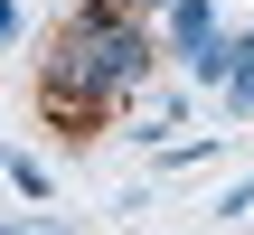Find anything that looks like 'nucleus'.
<instances>
[{"instance_id": "f257e3e1", "label": "nucleus", "mask_w": 254, "mask_h": 235, "mask_svg": "<svg viewBox=\"0 0 254 235\" xmlns=\"http://www.w3.org/2000/svg\"><path fill=\"white\" fill-rule=\"evenodd\" d=\"M160 57H170V47L132 19V0H75V9H66V28H57V57H47L38 104H47V122L85 132V122H104V104H113V94L151 85V66H160Z\"/></svg>"}, {"instance_id": "f03ea898", "label": "nucleus", "mask_w": 254, "mask_h": 235, "mask_svg": "<svg viewBox=\"0 0 254 235\" xmlns=\"http://www.w3.org/2000/svg\"><path fill=\"white\" fill-rule=\"evenodd\" d=\"M160 47L198 85H226V19H217V0H170L160 9Z\"/></svg>"}, {"instance_id": "7ed1b4c3", "label": "nucleus", "mask_w": 254, "mask_h": 235, "mask_svg": "<svg viewBox=\"0 0 254 235\" xmlns=\"http://www.w3.org/2000/svg\"><path fill=\"white\" fill-rule=\"evenodd\" d=\"M226 113H254V28L226 38Z\"/></svg>"}, {"instance_id": "20e7f679", "label": "nucleus", "mask_w": 254, "mask_h": 235, "mask_svg": "<svg viewBox=\"0 0 254 235\" xmlns=\"http://www.w3.org/2000/svg\"><path fill=\"white\" fill-rule=\"evenodd\" d=\"M0 179H9L19 198H47V188H57V179H47V170H38L28 151H0Z\"/></svg>"}, {"instance_id": "39448f33", "label": "nucleus", "mask_w": 254, "mask_h": 235, "mask_svg": "<svg viewBox=\"0 0 254 235\" xmlns=\"http://www.w3.org/2000/svg\"><path fill=\"white\" fill-rule=\"evenodd\" d=\"M226 217H254V179H236V188H226Z\"/></svg>"}, {"instance_id": "423d86ee", "label": "nucleus", "mask_w": 254, "mask_h": 235, "mask_svg": "<svg viewBox=\"0 0 254 235\" xmlns=\"http://www.w3.org/2000/svg\"><path fill=\"white\" fill-rule=\"evenodd\" d=\"M9 38H19V0H0V47H9Z\"/></svg>"}, {"instance_id": "0eeeda50", "label": "nucleus", "mask_w": 254, "mask_h": 235, "mask_svg": "<svg viewBox=\"0 0 254 235\" xmlns=\"http://www.w3.org/2000/svg\"><path fill=\"white\" fill-rule=\"evenodd\" d=\"M132 9H170V0H132Z\"/></svg>"}, {"instance_id": "6e6552de", "label": "nucleus", "mask_w": 254, "mask_h": 235, "mask_svg": "<svg viewBox=\"0 0 254 235\" xmlns=\"http://www.w3.org/2000/svg\"><path fill=\"white\" fill-rule=\"evenodd\" d=\"M0 235H28V226H0Z\"/></svg>"}]
</instances>
